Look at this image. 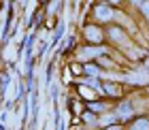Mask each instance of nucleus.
<instances>
[{"label":"nucleus","instance_id":"nucleus-12","mask_svg":"<svg viewBox=\"0 0 149 130\" xmlns=\"http://www.w3.org/2000/svg\"><path fill=\"white\" fill-rule=\"evenodd\" d=\"M134 6H136L139 11H143V15L149 19V2H145V0H139V2H134Z\"/></svg>","mask_w":149,"mask_h":130},{"label":"nucleus","instance_id":"nucleus-5","mask_svg":"<svg viewBox=\"0 0 149 130\" xmlns=\"http://www.w3.org/2000/svg\"><path fill=\"white\" fill-rule=\"evenodd\" d=\"M107 34H109V38L113 41L115 45H128V43H130V41H128V34L124 32V28H119V26H117V28H115V26H111Z\"/></svg>","mask_w":149,"mask_h":130},{"label":"nucleus","instance_id":"nucleus-10","mask_svg":"<svg viewBox=\"0 0 149 130\" xmlns=\"http://www.w3.org/2000/svg\"><path fill=\"white\" fill-rule=\"evenodd\" d=\"M128 130H149V117H139L134 120L130 126H128Z\"/></svg>","mask_w":149,"mask_h":130},{"label":"nucleus","instance_id":"nucleus-11","mask_svg":"<svg viewBox=\"0 0 149 130\" xmlns=\"http://www.w3.org/2000/svg\"><path fill=\"white\" fill-rule=\"evenodd\" d=\"M81 120H85V124H98L96 113H92V111H85L83 115H81Z\"/></svg>","mask_w":149,"mask_h":130},{"label":"nucleus","instance_id":"nucleus-7","mask_svg":"<svg viewBox=\"0 0 149 130\" xmlns=\"http://www.w3.org/2000/svg\"><path fill=\"white\" fill-rule=\"evenodd\" d=\"M115 122H119L117 115H115L113 111H109V113H104V115H100V117H98V124H96V126H98V128H111Z\"/></svg>","mask_w":149,"mask_h":130},{"label":"nucleus","instance_id":"nucleus-8","mask_svg":"<svg viewBox=\"0 0 149 130\" xmlns=\"http://www.w3.org/2000/svg\"><path fill=\"white\" fill-rule=\"evenodd\" d=\"M83 73L87 75V77H92V79H96L102 75V68L98 66V62H90V64H83Z\"/></svg>","mask_w":149,"mask_h":130},{"label":"nucleus","instance_id":"nucleus-1","mask_svg":"<svg viewBox=\"0 0 149 130\" xmlns=\"http://www.w3.org/2000/svg\"><path fill=\"white\" fill-rule=\"evenodd\" d=\"M107 53H109V49H107L104 45H85L77 51V60L83 62V64H90V62H98Z\"/></svg>","mask_w":149,"mask_h":130},{"label":"nucleus","instance_id":"nucleus-3","mask_svg":"<svg viewBox=\"0 0 149 130\" xmlns=\"http://www.w3.org/2000/svg\"><path fill=\"white\" fill-rule=\"evenodd\" d=\"M83 38L90 45H102L107 36H104V30L98 24H87V26H83Z\"/></svg>","mask_w":149,"mask_h":130},{"label":"nucleus","instance_id":"nucleus-4","mask_svg":"<svg viewBox=\"0 0 149 130\" xmlns=\"http://www.w3.org/2000/svg\"><path fill=\"white\" fill-rule=\"evenodd\" d=\"M113 113L117 115V120L121 122V124H128V122L134 117V107H132V102L124 100V102H119V105L113 109Z\"/></svg>","mask_w":149,"mask_h":130},{"label":"nucleus","instance_id":"nucleus-14","mask_svg":"<svg viewBox=\"0 0 149 130\" xmlns=\"http://www.w3.org/2000/svg\"><path fill=\"white\" fill-rule=\"evenodd\" d=\"M72 73H74V75L83 73V66H79V64H72Z\"/></svg>","mask_w":149,"mask_h":130},{"label":"nucleus","instance_id":"nucleus-9","mask_svg":"<svg viewBox=\"0 0 149 130\" xmlns=\"http://www.w3.org/2000/svg\"><path fill=\"white\" fill-rule=\"evenodd\" d=\"M102 87H104V94L107 96H121V85H115V83H111V81H107V83H102Z\"/></svg>","mask_w":149,"mask_h":130},{"label":"nucleus","instance_id":"nucleus-15","mask_svg":"<svg viewBox=\"0 0 149 130\" xmlns=\"http://www.w3.org/2000/svg\"><path fill=\"white\" fill-rule=\"evenodd\" d=\"M102 130H119V126H111V128H102Z\"/></svg>","mask_w":149,"mask_h":130},{"label":"nucleus","instance_id":"nucleus-6","mask_svg":"<svg viewBox=\"0 0 149 130\" xmlns=\"http://www.w3.org/2000/svg\"><path fill=\"white\" fill-rule=\"evenodd\" d=\"M85 107H87V111H92V113H100V115H104V113H109V105L102 100H92V102H85Z\"/></svg>","mask_w":149,"mask_h":130},{"label":"nucleus","instance_id":"nucleus-2","mask_svg":"<svg viewBox=\"0 0 149 130\" xmlns=\"http://www.w3.org/2000/svg\"><path fill=\"white\" fill-rule=\"evenodd\" d=\"M92 13H94V19H96L98 26H100V24H109V22H113V19H115V9H113L109 2H104V4H94Z\"/></svg>","mask_w":149,"mask_h":130},{"label":"nucleus","instance_id":"nucleus-13","mask_svg":"<svg viewBox=\"0 0 149 130\" xmlns=\"http://www.w3.org/2000/svg\"><path fill=\"white\" fill-rule=\"evenodd\" d=\"M0 90H2V96H6V90H9V73H2V87H0Z\"/></svg>","mask_w":149,"mask_h":130}]
</instances>
